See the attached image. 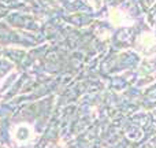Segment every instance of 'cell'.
<instances>
[{"label":"cell","instance_id":"1","mask_svg":"<svg viewBox=\"0 0 156 148\" xmlns=\"http://www.w3.org/2000/svg\"><path fill=\"white\" fill-rule=\"evenodd\" d=\"M30 137V128L25 125H19L15 129V139L18 141H26Z\"/></svg>","mask_w":156,"mask_h":148}]
</instances>
